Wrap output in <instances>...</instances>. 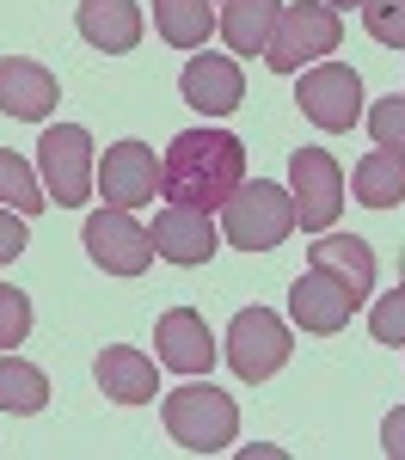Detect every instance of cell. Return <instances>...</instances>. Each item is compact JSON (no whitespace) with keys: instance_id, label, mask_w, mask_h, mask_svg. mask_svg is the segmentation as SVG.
Masks as SVG:
<instances>
[{"instance_id":"obj_1","label":"cell","mask_w":405,"mask_h":460,"mask_svg":"<svg viewBox=\"0 0 405 460\" xmlns=\"http://www.w3.org/2000/svg\"><path fill=\"white\" fill-rule=\"evenodd\" d=\"M246 184V142L227 129H184L166 142L160 160V197L184 209H221Z\"/></svg>"},{"instance_id":"obj_27","label":"cell","mask_w":405,"mask_h":460,"mask_svg":"<svg viewBox=\"0 0 405 460\" xmlns=\"http://www.w3.org/2000/svg\"><path fill=\"white\" fill-rule=\"evenodd\" d=\"M368 332H374V344H393V350L405 344V277H400V288H393V295H381V301H374Z\"/></svg>"},{"instance_id":"obj_29","label":"cell","mask_w":405,"mask_h":460,"mask_svg":"<svg viewBox=\"0 0 405 460\" xmlns=\"http://www.w3.org/2000/svg\"><path fill=\"white\" fill-rule=\"evenodd\" d=\"M381 455L405 460V405H400V411H387V424H381Z\"/></svg>"},{"instance_id":"obj_24","label":"cell","mask_w":405,"mask_h":460,"mask_svg":"<svg viewBox=\"0 0 405 460\" xmlns=\"http://www.w3.org/2000/svg\"><path fill=\"white\" fill-rule=\"evenodd\" d=\"M368 136H374V147H387V154H400V160H405V99H400V93L368 105Z\"/></svg>"},{"instance_id":"obj_4","label":"cell","mask_w":405,"mask_h":460,"mask_svg":"<svg viewBox=\"0 0 405 460\" xmlns=\"http://www.w3.org/2000/svg\"><path fill=\"white\" fill-rule=\"evenodd\" d=\"M338 43H344L338 6H326V0H289L283 19H277V31H270L264 62H270V74H301V68H313V62H326Z\"/></svg>"},{"instance_id":"obj_7","label":"cell","mask_w":405,"mask_h":460,"mask_svg":"<svg viewBox=\"0 0 405 460\" xmlns=\"http://www.w3.org/2000/svg\"><path fill=\"white\" fill-rule=\"evenodd\" d=\"M295 350V338H289V325L270 314V307H240L233 314V325H227V362H233V375L240 381H270L283 362H289Z\"/></svg>"},{"instance_id":"obj_28","label":"cell","mask_w":405,"mask_h":460,"mask_svg":"<svg viewBox=\"0 0 405 460\" xmlns=\"http://www.w3.org/2000/svg\"><path fill=\"white\" fill-rule=\"evenodd\" d=\"M25 246H31V240H25V215H19V209H0V264H13Z\"/></svg>"},{"instance_id":"obj_16","label":"cell","mask_w":405,"mask_h":460,"mask_svg":"<svg viewBox=\"0 0 405 460\" xmlns=\"http://www.w3.org/2000/svg\"><path fill=\"white\" fill-rule=\"evenodd\" d=\"M92 375H99L105 399H117V405H154V393H160L154 356H142L136 344H110V350H99Z\"/></svg>"},{"instance_id":"obj_19","label":"cell","mask_w":405,"mask_h":460,"mask_svg":"<svg viewBox=\"0 0 405 460\" xmlns=\"http://www.w3.org/2000/svg\"><path fill=\"white\" fill-rule=\"evenodd\" d=\"M283 6H289V0H227L221 19H216V31L227 37L233 56H264L277 19H283Z\"/></svg>"},{"instance_id":"obj_14","label":"cell","mask_w":405,"mask_h":460,"mask_svg":"<svg viewBox=\"0 0 405 460\" xmlns=\"http://www.w3.org/2000/svg\"><path fill=\"white\" fill-rule=\"evenodd\" d=\"M216 221L209 209H184V203H166V209L154 215V252L166 258V264H184V270H197V264H209L216 258Z\"/></svg>"},{"instance_id":"obj_2","label":"cell","mask_w":405,"mask_h":460,"mask_svg":"<svg viewBox=\"0 0 405 460\" xmlns=\"http://www.w3.org/2000/svg\"><path fill=\"white\" fill-rule=\"evenodd\" d=\"M160 418H166V436L179 442L184 455H221L233 436H240V405L221 387H209V375L184 381L160 399Z\"/></svg>"},{"instance_id":"obj_17","label":"cell","mask_w":405,"mask_h":460,"mask_svg":"<svg viewBox=\"0 0 405 460\" xmlns=\"http://www.w3.org/2000/svg\"><path fill=\"white\" fill-rule=\"evenodd\" d=\"M307 264H313V270H326V277H338L350 295H368V288H374V277H381L374 246H368V240H357V234H331V227L313 240V246H307Z\"/></svg>"},{"instance_id":"obj_18","label":"cell","mask_w":405,"mask_h":460,"mask_svg":"<svg viewBox=\"0 0 405 460\" xmlns=\"http://www.w3.org/2000/svg\"><path fill=\"white\" fill-rule=\"evenodd\" d=\"M74 25H80V37H86L92 49L129 56V49L142 43V6H136V0H80Z\"/></svg>"},{"instance_id":"obj_20","label":"cell","mask_w":405,"mask_h":460,"mask_svg":"<svg viewBox=\"0 0 405 460\" xmlns=\"http://www.w3.org/2000/svg\"><path fill=\"white\" fill-rule=\"evenodd\" d=\"M350 190H357V203H368V209H400L405 203V160L387 154V147L363 154L357 172H350Z\"/></svg>"},{"instance_id":"obj_8","label":"cell","mask_w":405,"mask_h":460,"mask_svg":"<svg viewBox=\"0 0 405 460\" xmlns=\"http://www.w3.org/2000/svg\"><path fill=\"white\" fill-rule=\"evenodd\" d=\"M289 197H295V227L301 234H326L344 209V172L326 147H295L289 160Z\"/></svg>"},{"instance_id":"obj_22","label":"cell","mask_w":405,"mask_h":460,"mask_svg":"<svg viewBox=\"0 0 405 460\" xmlns=\"http://www.w3.org/2000/svg\"><path fill=\"white\" fill-rule=\"evenodd\" d=\"M154 31L172 49H203L216 31V13H209V0H154Z\"/></svg>"},{"instance_id":"obj_25","label":"cell","mask_w":405,"mask_h":460,"mask_svg":"<svg viewBox=\"0 0 405 460\" xmlns=\"http://www.w3.org/2000/svg\"><path fill=\"white\" fill-rule=\"evenodd\" d=\"M363 31L387 49H405V0H363Z\"/></svg>"},{"instance_id":"obj_15","label":"cell","mask_w":405,"mask_h":460,"mask_svg":"<svg viewBox=\"0 0 405 460\" xmlns=\"http://www.w3.org/2000/svg\"><path fill=\"white\" fill-rule=\"evenodd\" d=\"M62 99V86H56V74L31 62V56H6L0 62V111L6 117H19V123H43L49 111Z\"/></svg>"},{"instance_id":"obj_6","label":"cell","mask_w":405,"mask_h":460,"mask_svg":"<svg viewBox=\"0 0 405 460\" xmlns=\"http://www.w3.org/2000/svg\"><path fill=\"white\" fill-rule=\"evenodd\" d=\"M295 105H301V117L313 129L344 136V129L363 123V80H357V68H344V62H313V68L301 74V86H295Z\"/></svg>"},{"instance_id":"obj_26","label":"cell","mask_w":405,"mask_h":460,"mask_svg":"<svg viewBox=\"0 0 405 460\" xmlns=\"http://www.w3.org/2000/svg\"><path fill=\"white\" fill-rule=\"evenodd\" d=\"M25 338H31V295L0 283V350H13V344H25Z\"/></svg>"},{"instance_id":"obj_30","label":"cell","mask_w":405,"mask_h":460,"mask_svg":"<svg viewBox=\"0 0 405 460\" xmlns=\"http://www.w3.org/2000/svg\"><path fill=\"white\" fill-rule=\"evenodd\" d=\"M326 6H338V13H344V6H363V0H326Z\"/></svg>"},{"instance_id":"obj_5","label":"cell","mask_w":405,"mask_h":460,"mask_svg":"<svg viewBox=\"0 0 405 460\" xmlns=\"http://www.w3.org/2000/svg\"><path fill=\"white\" fill-rule=\"evenodd\" d=\"M37 178H43V197L56 209H80L92 190H99V160H92V136L80 123H56L43 129L37 142Z\"/></svg>"},{"instance_id":"obj_10","label":"cell","mask_w":405,"mask_h":460,"mask_svg":"<svg viewBox=\"0 0 405 460\" xmlns=\"http://www.w3.org/2000/svg\"><path fill=\"white\" fill-rule=\"evenodd\" d=\"M363 307V295H350V288L338 283V277H326V270H301L289 283V319L301 325V332H313V338H331V332H344L350 325V314Z\"/></svg>"},{"instance_id":"obj_11","label":"cell","mask_w":405,"mask_h":460,"mask_svg":"<svg viewBox=\"0 0 405 460\" xmlns=\"http://www.w3.org/2000/svg\"><path fill=\"white\" fill-rule=\"evenodd\" d=\"M99 197L110 209H147L160 197V160L147 142H117L99 160Z\"/></svg>"},{"instance_id":"obj_9","label":"cell","mask_w":405,"mask_h":460,"mask_svg":"<svg viewBox=\"0 0 405 460\" xmlns=\"http://www.w3.org/2000/svg\"><path fill=\"white\" fill-rule=\"evenodd\" d=\"M86 252H92V264L105 277H142L147 264L160 258L154 252V234L136 221V209H110V203L86 221Z\"/></svg>"},{"instance_id":"obj_21","label":"cell","mask_w":405,"mask_h":460,"mask_svg":"<svg viewBox=\"0 0 405 460\" xmlns=\"http://www.w3.org/2000/svg\"><path fill=\"white\" fill-rule=\"evenodd\" d=\"M49 405V375L25 362V356L0 350V411H13V418H31Z\"/></svg>"},{"instance_id":"obj_23","label":"cell","mask_w":405,"mask_h":460,"mask_svg":"<svg viewBox=\"0 0 405 460\" xmlns=\"http://www.w3.org/2000/svg\"><path fill=\"white\" fill-rule=\"evenodd\" d=\"M43 203H49V197H43V178L31 172V160H19L13 147H0V209L37 215Z\"/></svg>"},{"instance_id":"obj_12","label":"cell","mask_w":405,"mask_h":460,"mask_svg":"<svg viewBox=\"0 0 405 460\" xmlns=\"http://www.w3.org/2000/svg\"><path fill=\"white\" fill-rule=\"evenodd\" d=\"M179 93L190 111H203V117H233L240 99H246V74H240V56H190L179 74Z\"/></svg>"},{"instance_id":"obj_3","label":"cell","mask_w":405,"mask_h":460,"mask_svg":"<svg viewBox=\"0 0 405 460\" xmlns=\"http://www.w3.org/2000/svg\"><path fill=\"white\" fill-rule=\"evenodd\" d=\"M295 234V197L270 178L240 184L227 203H221V240L240 252H277Z\"/></svg>"},{"instance_id":"obj_13","label":"cell","mask_w":405,"mask_h":460,"mask_svg":"<svg viewBox=\"0 0 405 460\" xmlns=\"http://www.w3.org/2000/svg\"><path fill=\"white\" fill-rule=\"evenodd\" d=\"M154 362L160 368H172V375H209L216 368V338H209V325L197 307H172V314H160L154 325Z\"/></svg>"}]
</instances>
